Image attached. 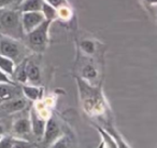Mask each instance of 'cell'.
<instances>
[{"instance_id": "obj_4", "label": "cell", "mask_w": 157, "mask_h": 148, "mask_svg": "<svg viewBox=\"0 0 157 148\" xmlns=\"http://www.w3.org/2000/svg\"><path fill=\"white\" fill-rule=\"evenodd\" d=\"M21 21H22V27L24 34L30 33L35 28H37L41 23L46 20L42 11H29V12H21Z\"/></svg>"}, {"instance_id": "obj_18", "label": "cell", "mask_w": 157, "mask_h": 148, "mask_svg": "<svg viewBox=\"0 0 157 148\" xmlns=\"http://www.w3.org/2000/svg\"><path fill=\"white\" fill-rule=\"evenodd\" d=\"M83 74H84V76H85L86 78H88V79H93V78H95V77L97 76L96 69H95L92 65L86 66V67L84 68V70H83Z\"/></svg>"}, {"instance_id": "obj_24", "label": "cell", "mask_w": 157, "mask_h": 148, "mask_svg": "<svg viewBox=\"0 0 157 148\" xmlns=\"http://www.w3.org/2000/svg\"><path fill=\"white\" fill-rule=\"evenodd\" d=\"M1 136H2V135H1ZM1 136H0V137H1Z\"/></svg>"}, {"instance_id": "obj_16", "label": "cell", "mask_w": 157, "mask_h": 148, "mask_svg": "<svg viewBox=\"0 0 157 148\" xmlns=\"http://www.w3.org/2000/svg\"><path fill=\"white\" fill-rule=\"evenodd\" d=\"M81 48L84 52L88 53V54H92L95 52V46L90 40H84L81 42Z\"/></svg>"}, {"instance_id": "obj_19", "label": "cell", "mask_w": 157, "mask_h": 148, "mask_svg": "<svg viewBox=\"0 0 157 148\" xmlns=\"http://www.w3.org/2000/svg\"><path fill=\"white\" fill-rule=\"evenodd\" d=\"M22 0H0V8H12L13 6L20 5Z\"/></svg>"}, {"instance_id": "obj_13", "label": "cell", "mask_w": 157, "mask_h": 148, "mask_svg": "<svg viewBox=\"0 0 157 148\" xmlns=\"http://www.w3.org/2000/svg\"><path fill=\"white\" fill-rule=\"evenodd\" d=\"M15 66H16V63L13 60L0 54V70L5 72L6 75H8L9 77H11L12 79H13V74H14V70H15Z\"/></svg>"}, {"instance_id": "obj_20", "label": "cell", "mask_w": 157, "mask_h": 148, "mask_svg": "<svg viewBox=\"0 0 157 148\" xmlns=\"http://www.w3.org/2000/svg\"><path fill=\"white\" fill-rule=\"evenodd\" d=\"M0 83H9V84H14V80L9 77L8 75H6L3 72L0 70Z\"/></svg>"}, {"instance_id": "obj_8", "label": "cell", "mask_w": 157, "mask_h": 148, "mask_svg": "<svg viewBox=\"0 0 157 148\" xmlns=\"http://www.w3.org/2000/svg\"><path fill=\"white\" fill-rule=\"evenodd\" d=\"M22 90H23V94L25 95V97L33 101V102L39 101L42 96V88L38 87V85L22 83Z\"/></svg>"}, {"instance_id": "obj_7", "label": "cell", "mask_w": 157, "mask_h": 148, "mask_svg": "<svg viewBox=\"0 0 157 148\" xmlns=\"http://www.w3.org/2000/svg\"><path fill=\"white\" fill-rule=\"evenodd\" d=\"M27 102L24 98H9V100L2 101L0 103V109L7 111L8 113H14L22 111L26 108Z\"/></svg>"}, {"instance_id": "obj_5", "label": "cell", "mask_w": 157, "mask_h": 148, "mask_svg": "<svg viewBox=\"0 0 157 148\" xmlns=\"http://www.w3.org/2000/svg\"><path fill=\"white\" fill-rule=\"evenodd\" d=\"M60 136V129H59L58 123L53 117H50L46 120L45 129H44L43 133V142L46 145L51 146L58 137Z\"/></svg>"}, {"instance_id": "obj_15", "label": "cell", "mask_w": 157, "mask_h": 148, "mask_svg": "<svg viewBox=\"0 0 157 148\" xmlns=\"http://www.w3.org/2000/svg\"><path fill=\"white\" fill-rule=\"evenodd\" d=\"M15 146V138L10 136L0 137V148H13Z\"/></svg>"}, {"instance_id": "obj_3", "label": "cell", "mask_w": 157, "mask_h": 148, "mask_svg": "<svg viewBox=\"0 0 157 148\" xmlns=\"http://www.w3.org/2000/svg\"><path fill=\"white\" fill-rule=\"evenodd\" d=\"M25 47L20 40L0 34V54L13 60L15 63H20L22 60Z\"/></svg>"}, {"instance_id": "obj_23", "label": "cell", "mask_w": 157, "mask_h": 148, "mask_svg": "<svg viewBox=\"0 0 157 148\" xmlns=\"http://www.w3.org/2000/svg\"><path fill=\"white\" fill-rule=\"evenodd\" d=\"M3 134V128H2V124H0V136Z\"/></svg>"}, {"instance_id": "obj_9", "label": "cell", "mask_w": 157, "mask_h": 148, "mask_svg": "<svg viewBox=\"0 0 157 148\" xmlns=\"http://www.w3.org/2000/svg\"><path fill=\"white\" fill-rule=\"evenodd\" d=\"M44 2V0H22L18 5L17 10L21 12L42 11Z\"/></svg>"}, {"instance_id": "obj_2", "label": "cell", "mask_w": 157, "mask_h": 148, "mask_svg": "<svg viewBox=\"0 0 157 148\" xmlns=\"http://www.w3.org/2000/svg\"><path fill=\"white\" fill-rule=\"evenodd\" d=\"M52 22L51 20H45L37 28L25 35L28 48L37 53H43L46 50L48 44V29Z\"/></svg>"}, {"instance_id": "obj_14", "label": "cell", "mask_w": 157, "mask_h": 148, "mask_svg": "<svg viewBox=\"0 0 157 148\" xmlns=\"http://www.w3.org/2000/svg\"><path fill=\"white\" fill-rule=\"evenodd\" d=\"M13 84L9 83H0V101H6L12 98L13 96Z\"/></svg>"}, {"instance_id": "obj_17", "label": "cell", "mask_w": 157, "mask_h": 148, "mask_svg": "<svg viewBox=\"0 0 157 148\" xmlns=\"http://www.w3.org/2000/svg\"><path fill=\"white\" fill-rule=\"evenodd\" d=\"M69 144H68V139L66 136H59L50 147H54V148H59V147H68Z\"/></svg>"}, {"instance_id": "obj_6", "label": "cell", "mask_w": 157, "mask_h": 148, "mask_svg": "<svg viewBox=\"0 0 157 148\" xmlns=\"http://www.w3.org/2000/svg\"><path fill=\"white\" fill-rule=\"evenodd\" d=\"M29 119H30V123H31V131L33 132V134L36 135L39 138H42L44 133V129H45V124H46V120L43 117L39 115L36 108H33L30 110L29 113Z\"/></svg>"}, {"instance_id": "obj_11", "label": "cell", "mask_w": 157, "mask_h": 148, "mask_svg": "<svg viewBox=\"0 0 157 148\" xmlns=\"http://www.w3.org/2000/svg\"><path fill=\"white\" fill-rule=\"evenodd\" d=\"M13 132L17 135H27L31 132V123L29 118H20L13 122Z\"/></svg>"}, {"instance_id": "obj_21", "label": "cell", "mask_w": 157, "mask_h": 148, "mask_svg": "<svg viewBox=\"0 0 157 148\" xmlns=\"http://www.w3.org/2000/svg\"><path fill=\"white\" fill-rule=\"evenodd\" d=\"M44 1L48 2V5L53 6L54 8H56V9H58L61 6L66 5V0H44Z\"/></svg>"}, {"instance_id": "obj_10", "label": "cell", "mask_w": 157, "mask_h": 148, "mask_svg": "<svg viewBox=\"0 0 157 148\" xmlns=\"http://www.w3.org/2000/svg\"><path fill=\"white\" fill-rule=\"evenodd\" d=\"M26 75H27V82L30 84L38 85L41 81V72H40V68L33 63H29L27 62L26 66Z\"/></svg>"}, {"instance_id": "obj_22", "label": "cell", "mask_w": 157, "mask_h": 148, "mask_svg": "<svg viewBox=\"0 0 157 148\" xmlns=\"http://www.w3.org/2000/svg\"><path fill=\"white\" fill-rule=\"evenodd\" d=\"M145 1L150 5H156L157 3V0H145Z\"/></svg>"}, {"instance_id": "obj_12", "label": "cell", "mask_w": 157, "mask_h": 148, "mask_svg": "<svg viewBox=\"0 0 157 148\" xmlns=\"http://www.w3.org/2000/svg\"><path fill=\"white\" fill-rule=\"evenodd\" d=\"M27 59H23L17 65L15 66V70L13 74V80H16L21 83L27 82V75H26V66H27Z\"/></svg>"}, {"instance_id": "obj_1", "label": "cell", "mask_w": 157, "mask_h": 148, "mask_svg": "<svg viewBox=\"0 0 157 148\" xmlns=\"http://www.w3.org/2000/svg\"><path fill=\"white\" fill-rule=\"evenodd\" d=\"M21 11L14 8H0V34L21 40L25 37L23 31Z\"/></svg>"}]
</instances>
